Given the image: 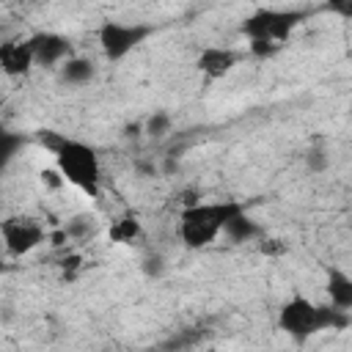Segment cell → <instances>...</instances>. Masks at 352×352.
Segmentation results:
<instances>
[{
  "label": "cell",
  "instance_id": "obj_1",
  "mask_svg": "<svg viewBox=\"0 0 352 352\" xmlns=\"http://www.w3.org/2000/svg\"><path fill=\"white\" fill-rule=\"evenodd\" d=\"M38 143L55 157L58 170L66 176L69 184L80 187L91 198H99V182H102V162L94 146L69 138L55 129H38Z\"/></svg>",
  "mask_w": 352,
  "mask_h": 352
},
{
  "label": "cell",
  "instance_id": "obj_2",
  "mask_svg": "<svg viewBox=\"0 0 352 352\" xmlns=\"http://www.w3.org/2000/svg\"><path fill=\"white\" fill-rule=\"evenodd\" d=\"M349 324H352L349 311H344L333 302L319 305L300 292H294L278 311V327L297 344L308 341L311 336H316L322 330H344Z\"/></svg>",
  "mask_w": 352,
  "mask_h": 352
},
{
  "label": "cell",
  "instance_id": "obj_3",
  "mask_svg": "<svg viewBox=\"0 0 352 352\" xmlns=\"http://www.w3.org/2000/svg\"><path fill=\"white\" fill-rule=\"evenodd\" d=\"M245 212V204L239 201H231V198H223V201H198L187 209H182L179 214V236L187 248L192 250H201L206 245H212L217 239V234L226 231L228 220L234 214Z\"/></svg>",
  "mask_w": 352,
  "mask_h": 352
},
{
  "label": "cell",
  "instance_id": "obj_4",
  "mask_svg": "<svg viewBox=\"0 0 352 352\" xmlns=\"http://www.w3.org/2000/svg\"><path fill=\"white\" fill-rule=\"evenodd\" d=\"M311 16L308 8H256L253 14H248L239 25V33L248 41H278L286 44L289 36Z\"/></svg>",
  "mask_w": 352,
  "mask_h": 352
},
{
  "label": "cell",
  "instance_id": "obj_5",
  "mask_svg": "<svg viewBox=\"0 0 352 352\" xmlns=\"http://www.w3.org/2000/svg\"><path fill=\"white\" fill-rule=\"evenodd\" d=\"M154 33L151 25L143 22H118V19H104L99 25V44L107 60L118 63L124 60L135 47H140L148 36Z\"/></svg>",
  "mask_w": 352,
  "mask_h": 352
},
{
  "label": "cell",
  "instance_id": "obj_6",
  "mask_svg": "<svg viewBox=\"0 0 352 352\" xmlns=\"http://www.w3.org/2000/svg\"><path fill=\"white\" fill-rule=\"evenodd\" d=\"M0 234H3L6 248L14 256H25V253L36 250L44 242V228L30 217H8V220H3L0 223Z\"/></svg>",
  "mask_w": 352,
  "mask_h": 352
},
{
  "label": "cell",
  "instance_id": "obj_7",
  "mask_svg": "<svg viewBox=\"0 0 352 352\" xmlns=\"http://www.w3.org/2000/svg\"><path fill=\"white\" fill-rule=\"evenodd\" d=\"M30 47H33V55H36V63L38 66H58L63 63L66 58H72V41L60 33H33L28 36Z\"/></svg>",
  "mask_w": 352,
  "mask_h": 352
},
{
  "label": "cell",
  "instance_id": "obj_8",
  "mask_svg": "<svg viewBox=\"0 0 352 352\" xmlns=\"http://www.w3.org/2000/svg\"><path fill=\"white\" fill-rule=\"evenodd\" d=\"M239 52L236 50H231V47H204L201 52H198V58H195V66H198V72L206 77V80H220V77H226L236 63H239Z\"/></svg>",
  "mask_w": 352,
  "mask_h": 352
},
{
  "label": "cell",
  "instance_id": "obj_9",
  "mask_svg": "<svg viewBox=\"0 0 352 352\" xmlns=\"http://www.w3.org/2000/svg\"><path fill=\"white\" fill-rule=\"evenodd\" d=\"M36 63V55H33V47L30 41H6L0 47V66L8 77H25Z\"/></svg>",
  "mask_w": 352,
  "mask_h": 352
},
{
  "label": "cell",
  "instance_id": "obj_10",
  "mask_svg": "<svg viewBox=\"0 0 352 352\" xmlns=\"http://www.w3.org/2000/svg\"><path fill=\"white\" fill-rule=\"evenodd\" d=\"M327 297L333 305L352 311V275L338 267H327Z\"/></svg>",
  "mask_w": 352,
  "mask_h": 352
},
{
  "label": "cell",
  "instance_id": "obj_11",
  "mask_svg": "<svg viewBox=\"0 0 352 352\" xmlns=\"http://www.w3.org/2000/svg\"><path fill=\"white\" fill-rule=\"evenodd\" d=\"M96 77V66L91 58H80V55H72L63 60L60 66V80L66 85H88L91 80Z\"/></svg>",
  "mask_w": 352,
  "mask_h": 352
},
{
  "label": "cell",
  "instance_id": "obj_12",
  "mask_svg": "<svg viewBox=\"0 0 352 352\" xmlns=\"http://www.w3.org/2000/svg\"><path fill=\"white\" fill-rule=\"evenodd\" d=\"M234 245H242V242H250V239H258L264 231H261V226L256 223V220H250L248 217V212H239V214H234L231 220H228V226H226V231H223Z\"/></svg>",
  "mask_w": 352,
  "mask_h": 352
},
{
  "label": "cell",
  "instance_id": "obj_13",
  "mask_svg": "<svg viewBox=\"0 0 352 352\" xmlns=\"http://www.w3.org/2000/svg\"><path fill=\"white\" fill-rule=\"evenodd\" d=\"M140 236V220L135 214H121L110 223V239L113 242H132Z\"/></svg>",
  "mask_w": 352,
  "mask_h": 352
},
{
  "label": "cell",
  "instance_id": "obj_14",
  "mask_svg": "<svg viewBox=\"0 0 352 352\" xmlns=\"http://www.w3.org/2000/svg\"><path fill=\"white\" fill-rule=\"evenodd\" d=\"M170 126H173V118H170V113H165V110H154V113L146 118V124H143V132H146L148 138L160 140V138H165V135L170 132Z\"/></svg>",
  "mask_w": 352,
  "mask_h": 352
},
{
  "label": "cell",
  "instance_id": "obj_15",
  "mask_svg": "<svg viewBox=\"0 0 352 352\" xmlns=\"http://www.w3.org/2000/svg\"><path fill=\"white\" fill-rule=\"evenodd\" d=\"M25 146V138L19 135V132H0V162H3V168H8V162L19 154V148Z\"/></svg>",
  "mask_w": 352,
  "mask_h": 352
},
{
  "label": "cell",
  "instance_id": "obj_16",
  "mask_svg": "<svg viewBox=\"0 0 352 352\" xmlns=\"http://www.w3.org/2000/svg\"><path fill=\"white\" fill-rule=\"evenodd\" d=\"M327 165H330V154H327V148H324L322 143L308 146V151H305V168H308L311 173H324Z\"/></svg>",
  "mask_w": 352,
  "mask_h": 352
},
{
  "label": "cell",
  "instance_id": "obj_17",
  "mask_svg": "<svg viewBox=\"0 0 352 352\" xmlns=\"http://www.w3.org/2000/svg\"><path fill=\"white\" fill-rule=\"evenodd\" d=\"M94 217L91 214H74L69 223H66V236H72V239H85V236H91L94 234Z\"/></svg>",
  "mask_w": 352,
  "mask_h": 352
},
{
  "label": "cell",
  "instance_id": "obj_18",
  "mask_svg": "<svg viewBox=\"0 0 352 352\" xmlns=\"http://www.w3.org/2000/svg\"><path fill=\"white\" fill-rule=\"evenodd\" d=\"M283 44H278V41H261V38H256V41H250V52L256 55V58H272L278 50H280Z\"/></svg>",
  "mask_w": 352,
  "mask_h": 352
},
{
  "label": "cell",
  "instance_id": "obj_19",
  "mask_svg": "<svg viewBox=\"0 0 352 352\" xmlns=\"http://www.w3.org/2000/svg\"><path fill=\"white\" fill-rule=\"evenodd\" d=\"M143 272H146L148 278H162V272H165V258H162L160 253L146 256V258H143Z\"/></svg>",
  "mask_w": 352,
  "mask_h": 352
},
{
  "label": "cell",
  "instance_id": "obj_20",
  "mask_svg": "<svg viewBox=\"0 0 352 352\" xmlns=\"http://www.w3.org/2000/svg\"><path fill=\"white\" fill-rule=\"evenodd\" d=\"M324 8L341 19H352V0H324Z\"/></svg>",
  "mask_w": 352,
  "mask_h": 352
},
{
  "label": "cell",
  "instance_id": "obj_21",
  "mask_svg": "<svg viewBox=\"0 0 352 352\" xmlns=\"http://www.w3.org/2000/svg\"><path fill=\"white\" fill-rule=\"evenodd\" d=\"M63 182H66V176H63L60 170H52V168H44V170H41V184H47V187L58 190Z\"/></svg>",
  "mask_w": 352,
  "mask_h": 352
},
{
  "label": "cell",
  "instance_id": "obj_22",
  "mask_svg": "<svg viewBox=\"0 0 352 352\" xmlns=\"http://www.w3.org/2000/svg\"><path fill=\"white\" fill-rule=\"evenodd\" d=\"M138 132H140V126H138V124H126V126H124V135H126V138H135Z\"/></svg>",
  "mask_w": 352,
  "mask_h": 352
}]
</instances>
